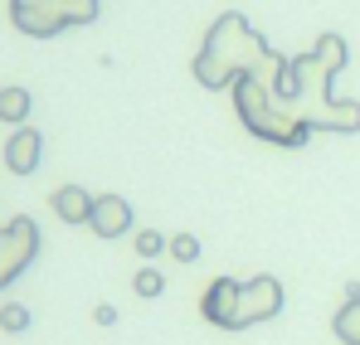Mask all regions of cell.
I'll list each match as a JSON object with an SVG mask.
<instances>
[{"label":"cell","instance_id":"6da1fadb","mask_svg":"<svg viewBox=\"0 0 360 345\" xmlns=\"http://www.w3.org/2000/svg\"><path fill=\"white\" fill-rule=\"evenodd\" d=\"M243 73H253V78H263L268 88H278V78L288 73V58L273 54V49L248 30L243 15H219L214 30H210V39H205L200 54H195V78H200L205 88H229V83H239Z\"/></svg>","mask_w":360,"mask_h":345},{"label":"cell","instance_id":"7a4b0ae2","mask_svg":"<svg viewBox=\"0 0 360 345\" xmlns=\"http://www.w3.org/2000/svg\"><path fill=\"white\" fill-rule=\"evenodd\" d=\"M283 282L278 278H214L210 292H205V301H200V311H205V321L210 326H219V331H248V326H258V321H273L278 311H283Z\"/></svg>","mask_w":360,"mask_h":345},{"label":"cell","instance_id":"3957f363","mask_svg":"<svg viewBox=\"0 0 360 345\" xmlns=\"http://www.w3.org/2000/svg\"><path fill=\"white\" fill-rule=\"evenodd\" d=\"M10 20L30 39H54L73 25H93L98 0H10Z\"/></svg>","mask_w":360,"mask_h":345},{"label":"cell","instance_id":"277c9868","mask_svg":"<svg viewBox=\"0 0 360 345\" xmlns=\"http://www.w3.org/2000/svg\"><path fill=\"white\" fill-rule=\"evenodd\" d=\"M34 258H39V224L30 214H15L10 224H0V292L10 287Z\"/></svg>","mask_w":360,"mask_h":345},{"label":"cell","instance_id":"5b68a950","mask_svg":"<svg viewBox=\"0 0 360 345\" xmlns=\"http://www.w3.org/2000/svg\"><path fill=\"white\" fill-rule=\"evenodd\" d=\"M44 161V136L34 126H15L5 141V171L10 175H34Z\"/></svg>","mask_w":360,"mask_h":345},{"label":"cell","instance_id":"8992f818","mask_svg":"<svg viewBox=\"0 0 360 345\" xmlns=\"http://www.w3.org/2000/svg\"><path fill=\"white\" fill-rule=\"evenodd\" d=\"M88 229L98 233V238H122V233H131V204H127L122 195H98Z\"/></svg>","mask_w":360,"mask_h":345},{"label":"cell","instance_id":"52a82bcc","mask_svg":"<svg viewBox=\"0 0 360 345\" xmlns=\"http://www.w3.org/2000/svg\"><path fill=\"white\" fill-rule=\"evenodd\" d=\"M93 200H98V195H88L83 185H59V190L49 195V209L59 214L63 224H88V219H93Z\"/></svg>","mask_w":360,"mask_h":345},{"label":"cell","instance_id":"ba28073f","mask_svg":"<svg viewBox=\"0 0 360 345\" xmlns=\"http://www.w3.org/2000/svg\"><path fill=\"white\" fill-rule=\"evenodd\" d=\"M34 108V98H30V88H0V122H10V126H25V117Z\"/></svg>","mask_w":360,"mask_h":345},{"label":"cell","instance_id":"9c48e42d","mask_svg":"<svg viewBox=\"0 0 360 345\" xmlns=\"http://www.w3.org/2000/svg\"><path fill=\"white\" fill-rule=\"evenodd\" d=\"M331 331H336V341H341V345H360V297H346V306L336 311Z\"/></svg>","mask_w":360,"mask_h":345},{"label":"cell","instance_id":"30bf717a","mask_svg":"<svg viewBox=\"0 0 360 345\" xmlns=\"http://www.w3.org/2000/svg\"><path fill=\"white\" fill-rule=\"evenodd\" d=\"M311 54H316V63H321L326 73H341V68H346V39H341V34H321Z\"/></svg>","mask_w":360,"mask_h":345},{"label":"cell","instance_id":"8fae6325","mask_svg":"<svg viewBox=\"0 0 360 345\" xmlns=\"http://www.w3.org/2000/svg\"><path fill=\"white\" fill-rule=\"evenodd\" d=\"M131 292H136L141 301H156V297L166 292V278H161V268H141V273L131 278Z\"/></svg>","mask_w":360,"mask_h":345},{"label":"cell","instance_id":"7c38bea8","mask_svg":"<svg viewBox=\"0 0 360 345\" xmlns=\"http://www.w3.org/2000/svg\"><path fill=\"white\" fill-rule=\"evenodd\" d=\"M0 331H5V336H25V331H30V306L5 301V306H0Z\"/></svg>","mask_w":360,"mask_h":345},{"label":"cell","instance_id":"4fadbf2b","mask_svg":"<svg viewBox=\"0 0 360 345\" xmlns=\"http://www.w3.org/2000/svg\"><path fill=\"white\" fill-rule=\"evenodd\" d=\"M131 243H136V258H146V263H151V258H161V253H166V243H171V238H166L161 229H136Z\"/></svg>","mask_w":360,"mask_h":345},{"label":"cell","instance_id":"5bb4252c","mask_svg":"<svg viewBox=\"0 0 360 345\" xmlns=\"http://www.w3.org/2000/svg\"><path fill=\"white\" fill-rule=\"evenodd\" d=\"M166 253H171L176 263H195V258H200V238H195V233H171Z\"/></svg>","mask_w":360,"mask_h":345},{"label":"cell","instance_id":"9a60e30c","mask_svg":"<svg viewBox=\"0 0 360 345\" xmlns=\"http://www.w3.org/2000/svg\"><path fill=\"white\" fill-rule=\"evenodd\" d=\"M93 321H98V326H117V306H108V301L93 306Z\"/></svg>","mask_w":360,"mask_h":345}]
</instances>
